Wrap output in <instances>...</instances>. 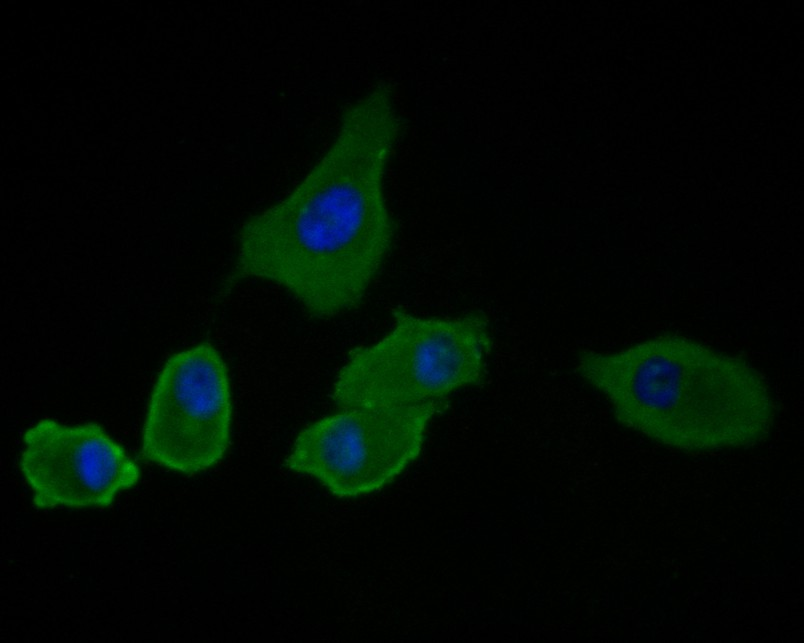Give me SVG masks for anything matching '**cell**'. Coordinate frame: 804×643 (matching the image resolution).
I'll return each instance as SVG.
<instances>
[{
    "label": "cell",
    "instance_id": "cell-1",
    "mask_svg": "<svg viewBox=\"0 0 804 643\" xmlns=\"http://www.w3.org/2000/svg\"><path fill=\"white\" fill-rule=\"evenodd\" d=\"M389 98L376 86L350 103L304 178L242 223L229 282L278 285L318 319L361 304L394 239L383 192L396 132Z\"/></svg>",
    "mask_w": 804,
    "mask_h": 643
},
{
    "label": "cell",
    "instance_id": "cell-2",
    "mask_svg": "<svg viewBox=\"0 0 804 643\" xmlns=\"http://www.w3.org/2000/svg\"><path fill=\"white\" fill-rule=\"evenodd\" d=\"M576 371L621 424L681 450L756 443L775 418L770 388L753 365L680 335L615 352L583 351Z\"/></svg>",
    "mask_w": 804,
    "mask_h": 643
},
{
    "label": "cell",
    "instance_id": "cell-3",
    "mask_svg": "<svg viewBox=\"0 0 804 643\" xmlns=\"http://www.w3.org/2000/svg\"><path fill=\"white\" fill-rule=\"evenodd\" d=\"M391 315L390 331L354 349L339 371L337 406L417 405L485 382L492 336L484 312L426 318L396 307Z\"/></svg>",
    "mask_w": 804,
    "mask_h": 643
},
{
    "label": "cell",
    "instance_id": "cell-4",
    "mask_svg": "<svg viewBox=\"0 0 804 643\" xmlns=\"http://www.w3.org/2000/svg\"><path fill=\"white\" fill-rule=\"evenodd\" d=\"M448 400L341 408L304 428L285 466L316 478L338 498L375 492L419 454L429 421Z\"/></svg>",
    "mask_w": 804,
    "mask_h": 643
},
{
    "label": "cell",
    "instance_id": "cell-5",
    "mask_svg": "<svg viewBox=\"0 0 804 643\" xmlns=\"http://www.w3.org/2000/svg\"><path fill=\"white\" fill-rule=\"evenodd\" d=\"M232 419L227 366L209 342L173 354L153 388L142 431L143 457L186 474L219 462Z\"/></svg>",
    "mask_w": 804,
    "mask_h": 643
},
{
    "label": "cell",
    "instance_id": "cell-6",
    "mask_svg": "<svg viewBox=\"0 0 804 643\" xmlns=\"http://www.w3.org/2000/svg\"><path fill=\"white\" fill-rule=\"evenodd\" d=\"M24 443L20 468L38 508L107 507L140 478L137 464L96 423L42 419L26 431Z\"/></svg>",
    "mask_w": 804,
    "mask_h": 643
}]
</instances>
